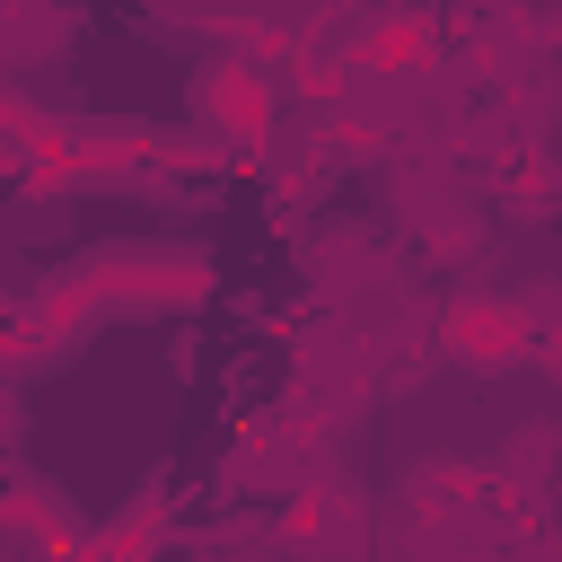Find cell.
<instances>
[{"label":"cell","instance_id":"cell-1","mask_svg":"<svg viewBox=\"0 0 562 562\" xmlns=\"http://www.w3.org/2000/svg\"><path fill=\"white\" fill-rule=\"evenodd\" d=\"M9 430H18V395H0V439H9Z\"/></svg>","mask_w":562,"mask_h":562}]
</instances>
